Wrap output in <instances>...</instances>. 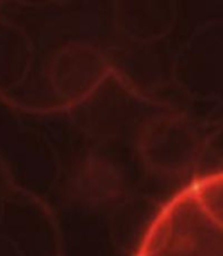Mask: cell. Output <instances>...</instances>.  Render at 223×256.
Wrapping results in <instances>:
<instances>
[{"instance_id":"1","label":"cell","mask_w":223,"mask_h":256,"mask_svg":"<svg viewBox=\"0 0 223 256\" xmlns=\"http://www.w3.org/2000/svg\"><path fill=\"white\" fill-rule=\"evenodd\" d=\"M154 224L136 256H223V216H190L180 205Z\"/></svg>"}]
</instances>
